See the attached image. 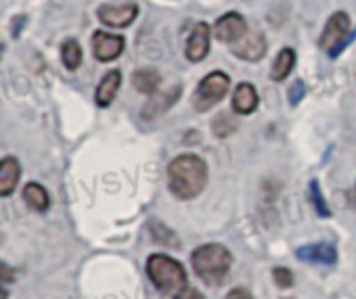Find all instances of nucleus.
Returning <instances> with one entry per match:
<instances>
[{
    "mask_svg": "<svg viewBox=\"0 0 356 299\" xmlns=\"http://www.w3.org/2000/svg\"><path fill=\"white\" fill-rule=\"evenodd\" d=\"M298 259L302 262H310V264H325V266H333L337 262V249L329 243H314V245H306L298 249Z\"/></svg>",
    "mask_w": 356,
    "mask_h": 299,
    "instance_id": "9b49d317",
    "label": "nucleus"
},
{
    "mask_svg": "<svg viewBox=\"0 0 356 299\" xmlns=\"http://www.w3.org/2000/svg\"><path fill=\"white\" fill-rule=\"evenodd\" d=\"M231 88V78L222 71H212L208 74L200 86L193 92V107L197 111H210L214 105H218Z\"/></svg>",
    "mask_w": 356,
    "mask_h": 299,
    "instance_id": "20e7f679",
    "label": "nucleus"
},
{
    "mask_svg": "<svg viewBox=\"0 0 356 299\" xmlns=\"http://www.w3.org/2000/svg\"><path fill=\"white\" fill-rule=\"evenodd\" d=\"M7 297H9V291L3 284H0V299H7Z\"/></svg>",
    "mask_w": 356,
    "mask_h": 299,
    "instance_id": "bb28decb",
    "label": "nucleus"
},
{
    "mask_svg": "<svg viewBox=\"0 0 356 299\" xmlns=\"http://www.w3.org/2000/svg\"><path fill=\"white\" fill-rule=\"evenodd\" d=\"M210 38H212V30L208 24H197L187 40V49H185V55L189 61L193 63H200L208 57L210 53Z\"/></svg>",
    "mask_w": 356,
    "mask_h": 299,
    "instance_id": "1a4fd4ad",
    "label": "nucleus"
},
{
    "mask_svg": "<svg viewBox=\"0 0 356 299\" xmlns=\"http://www.w3.org/2000/svg\"><path fill=\"white\" fill-rule=\"evenodd\" d=\"M245 34H248V24H245V19L239 13H227L214 26V36H216L218 42L235 44Z\"/></svg>",
    "mask_w": 356,
    "mask_h": 299,
    "instance_id": "423d86ee",
    "label": "nucleus"
},
{
    "mask_svg": "<svg viewBox=\"0 0 356 299\" xmlns=\"http://www.w3.org/2000/svg\"><path fill=\"white\" fill-rule=\"evenodd\" d=\"M147 274L155 289H159L165 295L181 293L189 284L183 264L163 253H155L147 259Z\"/></svg>",
    "mask_w": 356,
    "mask_h": 299,
    "instance_id": "7ed1b4c3",
    "label": "nucleus"
},
{
    "mask_svg": "<svg viewBox=\"0 0 356 299\" xmlns=\"http://www.w3.org/2000/svg\"><path fill=\"white\" fill-rule=\"evenodd\" d=\"M293 65H296V53H293V49H283V51L277 55V59H275V63H273V67H270V78H273L275 82L287 80V76L291 74Z\"/></svg>",
    "mask_w": 356,
    "mask_h": 299,
    "instance_id": "f3484780",
    "label": "nucleus"
},
{
    "mask_svg": "<svg viewBox=\"0 0 356 299\" xmlns=\"http://www.w3.org/2000/svg\"><path fill=\"white\" fill-rule=\"evenodd\" d=\"M151 230H153V239H155L157 243H161V245H170V247H178V239H176V237H174V232H172L170 228H165L163 224L155 222V224L151 226Z\"/></svg>",
    "mask_w": 356,
    "mask_h": 299,
    "instance_id": "aec40b11",
    "label": "nucleus"
},
{
    "mask_svg": "<svg viewBox=\"0 0 356 299\" xmlns=\"http://www.w3.org/2000/svg\"><path fill=\"white\" fill-rule=\"evenodd\" d=\"M273 278H275L277 287H281V289H289V287L293 284V274H291V270H287V268H283V266H277V268L273 270Z\"/></svg>",
    "mask_w": 356,
    "mask_h": 299,
    "instance_id": "4be33fe9",
    "label": "nucleus"
},
{
    "mask_svg": "<svg viewBox=\"0 0 356 299\" xmlns=\"http://www.w3.org/2000/svg\"><path fill=\"white\" fill-rule=\"evenodd\" d=\"M191 266H193L195 274L206 284L216 287V284H222L227 280L231 266H233V255L225 245L208 243V245H202L193 251Z\"/></svg>",
    "mask_w": 356,
    "mask_h": 299,
    "instance_id": "f03ea898",
    "label": "nucleus"
},
{
    "mask_svg": "<svg viewBox=\"0 0 356 299\" xmlns=\"http://www.w3.org/2000/svg\"><path fill=\"white\" fill-rule=\"evenodd\" d=\"M350 26H352V24H350L348 13H343V11L333 13V15L327 19V24H325V30H323V34H321L318 46H321L327 55L337 57V55L341 53V49H343V46L350 42V38H352Z\"/></svg>",
    "mask_w": 356,
    "mask_h": 299,
    "instance_id": "39448f33",
    "label": "nucleus"
},
{
    "mask_svg": "<svg viewBox=\"0 0 356 299\" xmlns=\"http://www.w3.org/2000/svg\"><path fill=\"white\" fill-rule=\"evenodd\" d=\"M120 84H122V74L118 69H111L103 76L99 88H97V94H95V101L99 107H109L120 90Z\"/></svg>",
    "mask_w": 356,
    "mask_h": 299,
    "instance_id": "4468645a",
    "label": "nucleus"
},
{
    "mask_svg": "<svg viewBox=\"0 0 356 299\" xmlns=\"http://www.w3.org/2000/svg\"><path fill=\"white\" fill-rule=\"evenodd\" d=\"M178 96H181V86H174V88H172V92L168 90V92H163V94H159V96L151 99V101L147 103L145 111H143V117L153 119V117H157L159 113H165V111L176 103V99H178Z\"/></svg>",
    "mask_w": 356,
    "mask_h": 299,
    "instance_id": "2eb2a0df",
    "label": "nucleus"
},
{
    "mask_svg": "<svg viewBox=\"0 0 356 299\" xmlns=\"http://www.w3.org/2000/svg\"><path fill=\"white\" fill-rule=\"evenodd\" d=\"M124 46H126V40L122 36H118V34L95 32V36H92V53L103 63L115 61L124 53Z\"/></svg>",
    "mask_w": 356,
    "mask_h": 299,
    "instance_id": "0eeeda50",
    "label": "nucleus"
},
{
    "mask_svg": "<svg viewBox=\"0 0 356 299\" xmlns=\"http://www.w3.org/2000/svg\"><path fill=\"white\" fill-rule=\"evenodd\" d=\"M206 182H208V166L200 155L187 153V155H178L176 160L170 162L168 187L176 199L181 201L195 199L206 189Z\"/></svg>",
    "mask_w": 356,
    "mask_h": 299,
    "instance_id": "f257e3e1",
    "label": "nucleus"
},
{
    "mask_svg": "<svg viewBox=\"0 0 356 299\" xmlns=\"http://www.w3.org/2000/svg\"><path fill=\"white\" fill-rule=\"evenodd\" d=\"M97 15L109 28H128L138 15V7L136 5H120V7L103 5V7H99Z\"/></svg>",
    "mask_w": 356,
    "mask_h": 299,
    "instance_id": "6e6552de",
    "label": "nucleus"
},
{
    "mask_svg": "<svg viewBox=\"0 0 356 299\" xmlns=\"http://www.w3.org/2000/svg\"><path fill=\"white\" fill-rule=\"evenodd\" d=\"M310 199H312L314 210H316L318 216H323V218H329V216H331V212H329V207H327V203H325V197H323V193L318 191V182H316V180L310 182Z\"/></svg>",
    "mask_w": 356,
    "mask_h": 299,
    "instance_id": "412c9836",
    "label": "nucleus"
},
{
    "mask_svg": "<svg viewBox=\"0 0 356 299\" xmlns=\"http://www.w3.org/2000/svg\"><path fill=\"white\" fill-rule=\"evenodd\" d=\"M24 199L26 203L36 210V212H47L51 207V199H49V193L44 191V187H40L38 182H30L26 185L24 189Z\"/></svg>",
    "mask_w": 356,
    "mask_h": 299,
    "instance_id": "a211bd4d",
    "label": "nucleus"
},
{
    "mask_svg": "<svg viewBox=\"0 0 356 299\" xmlns=\"http://www.w3.org/2000/svg\"><path fill=\"white\" fill-rule=\"evenodd\" d=\"M61 59L65 63L67 69H78L80 63H82V49L76 40H65L63 46H61Z\"/></svg>",
    "mask_w": 356,
    "mask_h": 299,
    "instance_id": "6ab92c4d",
    "label": "nucleus"
},
{
    "mask_svg": "<svg viewBox=\"0 0 356 299\" xmlns=\"http://www.w3.org/2000/svg\"><path fill=\"white\" fill-rule=\"evenodd\" d=\"M15 280V270L11 266H7L5 262H0V284Z\"/></svg>",
    "mask_w": 356,
    "mask_h": 299,
    "instance_id": "b1692460",
    "label": "nucleus"
},
{
    "mask_svg": "<svg viewBox=\"0 0 356 299\" xmlns=\"http://www.w3.org/2000/svg\"><path fill=\"white\" fill-rule=\"evenodd\" d=\"M233 55L243 61H260L266 55V38L260 32H248L239 42L233 44Z\"/></svg>",
    "mask_w": 356,
    "mask_h": 299,
    "instance_id": "9d476101",
    "label": "nucleus"
},
{
    "mask_svg": "<svg viewBox=\"0 0 356 299\" xmlns=\"http://www.w3.org/2000/svg\"><path fill=\"white\" fill-rule=\"evenodd\" d=\"M22 176V168L19 162L15 157H5L0 162V197H9Z\"/></svg>",
    "mask_w": 356,
    "mask_h": 299,
    "instance_id": "ddd939ff",
    "label": "nucleus"
},
{
    "mask_svg": "<svg viewBox=\"0 0 356 299\" xmlns=\"http://www.w3.org/2000/svg\"><path fill=\"white\" fill-rule=\"evenodd\" d=\"M287 96H289V103H291V105H298V103L306 96V84H304L302 80H296V82L289 86V90H287Z\"/></svg>",
    "mask_w": 356,
    "mask_h": 299,
    "instance_id": "5701e85b",
    "label": "nucleus"
},
{
    "mask_svg": "<svg viewBox=\"0 0 356 299\" xmlns=\"http://www.w3.org/2000/svg\"><path fill=\"white\" fill-rule=\"evenodd\" d=\"M159 82H161V78L153 67H143L132 74V84L143 94H153L159 88Z\"/></svg>",
    "mask_w": 356,
    "mask_h": 299,
    "instance_id": "dca6fc26",
    "label": "nucleus"
},
{
    "mask_svg": "<svg viewBox=\"0 0 356 299\" xmlns=\"http://www.w3.org/2000/svg\"><path fill=\"white\" fill-rule=\"evenodd\" d=\"M233 109L239 115H250L258 109V92L254 84L241 82L233 92Z\"/></svg>",
    "mask_w": 356,
    "mask_h": 299,
    "instance_id": "f8f14e48",
    "label": "nucleus"
},
{
    "mask_svg": "<svg viewBox=\"0 0 356 299\" xmlns=\"http://www.w3.org/2000/svg\"><path fill=\"white\" fill-rule=\"evenodd\" d=\"M176 299H206V297L197 289H193V287L187 284L181 293H176Z\"/></svg>",
    "mask_w": 356,
    "mask_h": 299,
    "instance_id": "393cba45",
    "label": "nucleus"
},
{
    "mask_svg": "<svg viewBox=\"0 0 356 299\" xmlns=\"http://www.w3.org/2000/svg\"><path fill=\"white\" fill-rule=\"evenodd\" d=\"M227 299H254V297H252V293H250L248 289H241V287H239V289H233V291L227 295Z\"/></svg>",
    "mask_w": 356,
    "mask_h": 299,
    "instance_id": "a878e982",
    "label": "nucleus"
}]
</instances>
